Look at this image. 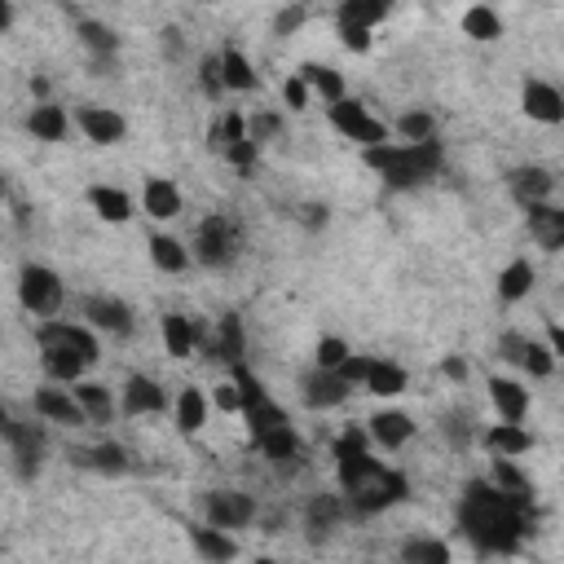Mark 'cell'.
<instances>
[{
    "instance_id": "6da1fadb",
    "label": "cell",
    "mask_w": 564,
    "mask_h": 564,
    "mask_svg": "<svg viewBox=\"0 0 564 564\" xmlns=\"http://www.w3.org/2000/svg\"><path fill=\"white\" fill-rule=\"evenodd\" d=\"M458 529L480 555H516L533 529V494H507L489 480H467L458 494Z\"/></svg>"
},
{
    "instance_id": "7a4b0ae2",
    "label": "cell",
    "mask_w": 564,
    "mask_h": 564,
    "mask_svg": "<svg viewBox=\"0 0 564 564\" xmlns=\"http://www.w3.org/2000/svg\"><path fill=\"white\" fill-rule=\"evenodd\" d=\"M366 167L379 172V181L388 189H419L432 176H441L445 167V145L436 137L427 141H379V145H361Z\"/></svg>"
},
{
    "instance_id": "3957f363",
    "label": "cell",
    "mask_w": 564,
    "mask_h": 564,
    "mask_svg": "<svg viewBox=\"0 0 564 564\" xmlns=\"http://www.w3.org/2000/svg\"><path fill=\"white\" fill-rule=\"evenodd\" d=\"M339 494H344V502H348V520H370V516H379V511L405 502L410 480H405L397 467H388V463L379 458L357 485H348V489H339Z\"/></svg>"
},
{
    "instance_id": "277c9868",
    "label": "cell",
    "mask_w": 564,
    "mask_h": 564,
    "mask_svg": "<svg viewBox=\"0 0 564 564\" xmlns=\"http://www.w3.org/2000/svg\"><path fill=\"white\" fill-rule=\"evenodd\" d=\"M189 256L203 269H229L242 256V225L229 212H207L189 238Z\"/></svg>"
},
{
    "instance_id": "5b68a950",
    "label": "cell",
    "mask_w": 564,
    "mask_h": 564,
    "mask_svg": "<svg viewBox=\"0 0 564 564\" xmlns=\"http://www.w3.org/2000/svg\"><path fill=\"white\" fill-rule=\"evenodd\" d=\"M18 304H22L31 317H40V322H44V317H57L62 304H66V282L57 278V269L26 260V264L18 269Z\"/></svg>"
},
{
    "instance_id": "8992f818",
    "label": "cell",
    "mask_w": 564,
    "mask_h": 564,
    "mask_svg": "<svg viewBox=\"0 0 564 564\" xmlns=\"http://www.w3.org/2000/svg\"><path fill=\"white\" fill-rule=\"evenodd\" d=\"M498 357H502L507 366L524 370L529 379H551V375H555V361H560L542 339H533V335H524V330H502V335H498Z\"/></svg>"
},
{
    "instance_id": "52a82bcc",
    "label": "cell",
    "mask_w": 564,
    "mask_h": 564,
    "mask_svg": "<svg viewBox=\"0 0 564 564\" xmlns=\"http://www.w3.org/2000/svg\"><path fill=\"white\" fill-rule=\"evenodd\" d=\"M326 119H330V128H335L339 137H348V141H357V145H379V141H388V123L375 119L357 97L330 101V106H326Z\"/></svg>"
},
{
    "instance_id": "ba28073f",
    "label": "cell",
    "mask_w": 564,
    "mask_h": 564,
    "mask_svg": "<svg viewBox=\"0 0 564 564\" xmlns=\"http://www.w3.org/2000/svg\"><path fill=\"white\" fill-rule=\"evenodd\" d=\"M0 441H4L9 454H13V471H18L22 480H35L40 467H44V449H48L44 427H40V423H22V419H4Z\"/></svg>"
},
{
    "instance_id": "9c48e42d",
    "label": "cell",
    "mask_w": 564,
    "mask_h": 564,
    "mask_svg": "<svg viewBox=\"0 0 564 564\" xmlns=\"http://www.w3.org/2000/svg\"><path fill=\"white\" fill-rule=\"evenodd\" d=\"M198 511H203L207 524L234 533V529H247L256 520V498L242 494V489H203L198 494Z\"/></svg>"
},
{
    "instance_id": "30bf717a",
    "label": "cell",
    "mask_w": 564,
    "mask_h": 564,
    "mask_svg": "<svg viewBox=\"0 0 564 564\" xmlns=\"http://www.w3.org/2000/svg\"><path fill=\"white\" fill-rule=\"evenodd\" d=\"M35 344H57V348H70V352H79L88 366H97V357H101V339H97V330H93L88 322H62V317H44V322L35 326Z\"/></svg>"
},
{
    "instance_id": "8fae6325",
    "label": "cell",
    "mask_w": 564,
    "mask_h": 564,
    "mask_svg": "<svg viewBox=\"0 0 564 564\" xmlns=\"http://www.w3.org/2000/svg\"><path fill=\"white\" fill-rule=\"evenodd\" d=\"M84 322L97 330V335H115V339H128L132 335V326H137V317H132V304L128 300H119V295H106V291H97V295H84Z\"/></svg>"
},
{
    "instance_id": "7c38bea8",
    "label": "cell",
    "mask_w": 564,
    "mask_h": 564,
    "mask_svg": "<svg viewBox=\"0 0 564 564\" xmlns=\"http://www.w3.org/2000/svg\"><path fill=\"white\" fill-rule=\"evenodd\" d=\"M198 348H207V357H216V361H225V366L247 361V330H242V317H238V313H220L216 326L207 330V339H203Z\"/></svg>"
},
{
    "instance_id": "4fadbf2b",
    "label": "cell",
    "mask_w": 564,
    "mask_h": 564,
    "mask_svg": "<svg viewBox=\"0 0 564 564\" xmlns=\"http://www.w3.org/2000/svg\"><path fill=\"white\" fill-rule=\"evenodd\" d=\"M75 128H79L93 145H119V141L128 137V119H123L119 110H110V106H97V101H88V106L75 110Z\"/></svg>"
},
{
    "instance_id": "5bb4252c",
    "label": "cell",
    "mask_w": 564,
    "mask_h": 564,
    "mask_svg": "<svg viewBox=\"0 0 564 564\" xmlns=\"http://www.w3.org/2000/svg\"><path fill=\"white\" fill-rule=\"evenodd\" d=\"M167 410V392L159 379L150 375H128L123 388H119V414L128 419H141V414H163Z\"/></svg>"
},
{
    "instance_id": "9a60e30c",
    "label": "cell",
    "mask_w": 564,
    "mask_h": 564,
    "mask_svg": "<svg viewBox=\"0 0 564 564\" xmlns=\"http://www.w3.org/2000/svg\"><path fill=\"white\" fill-rule=\"evenodd\" d=\"M344 520H348L344 494H317L304 507V538L308 542H326V538H335V529H344Z\"/></svg>"
},
{
    "instance_id": "2e32d148",
    "label": "cell",
    "mask_w": 564,
    "mask_h": 564,
    "mask_svg": "<svg viewBox=\"0 0 564 564\" xmlns=\"http://www.w3.org/2000/svg\"><path fill=\"white\" fill-rule=\"evenodd\" d=\"M75 35H79V44H84V53L93 57L97 70H101V66H115V57H119V48H123V35H119L110 22H101V18H79V22H75Z\"/></svg>"
},
{
    "instance_id": "e0dca14e",
    "label": "cell",
    "mask_w": 564,
    "mask_h": 564,
    "mask_svg": "<svg viewBox=\"0 0 564 564\" xmlns=\"http://www.w3.org/2000/svg\"><path fill=\"white\" fill-rule=\"evenodd\" d=\"M520 110H524L533 123L555 128V123H564V93H560L555 84H546V79H524V88H520Z\"/></svg>"
},
{
    "instance_id": "ac0fdd59",
    "label": "cell",
    "mask_w": 564,
    "mask_h": 564,
    "mask_svg": "<svg viewBox=\"0 0 564 564\" xmlns=\"http://www.w3.org/2000/svg\"><path fill=\"white\" fill-rule=\"evenodd\" d=\"M524 212V225H529V238L542 247V251H560L564 247V212L551 203V198H542V203H524L520 207Z\"/></svg>"
},
{
    "instance_id": "d6986e66",
    "label": "cell",
    "mask_w": 564,
    "mask_h": 564,
    "mask_svg": "<svg viewBox=\"0 0 564 564\" xmlns=\"http://www.w3.org/2000/svg\"><path fill=\"white\" fill-rule=\"evenodd\" d=\"M507 189H511L516 207H524V203H542V198L555 194V172L542 167V163H520V167L507 172Z\"/></svg>"
},
{
    "instance_id": "ffe728a7",
    "label": "cell",
    "mask_w": 564,
    "mask_h": 564,
    "mask_svg": "<svg viewBox=\"0 0 564 564\" xmlns=\"http://www.w3.org/2000/svg\"><path fill=\"white\" fill-rule=\"evenodd\" d=\"M159 335H163V348H167L176 361H185V357H194V348L207 339V326L194 322V317H185V313H163V317H159Z\"/></svg>"
},
{
    "instance_id": "44dd1931",
    "label": "cell",
    "mask_w": 564,
    "mask_h": 564,
    "mask_svg": "<svg viewBox=\"0 0 564 564\" xmlns=\"http://www.w3.org/2000/svg\"><path fill=\"white\" fill-rule=\"evenodd\" d=\"M348 392H352V388H348L335 370H322V366H313V370L300 379V397H304L308 410H335V405L348 401Z\"/></svg>"
},
{
    "instance_id": "7402d4cb",
    "label": "cell",
    "mask_w": 564,
    "mask_h": 564,
    "mask_svg": "<svg viewBox=\"0 0 564 564\" xmlns=\"http://www.w3.org/2000/svg\"><path fill=\"white\" fill-rule=\"evenodd\" d=\"M185 533H189V546H194V555H198V560H212V564H229V560H238V555H242L238 538H234L229 529H216V524H207V520L189 524Z\"/></svg>"
},
{
    "instance_id": "603a6c76",
    "label": "cell",
    "mask_w": 564,
    "mask_h": 564,
    "mask_svg": "<svg viewBox=\"0 0 564 564\" xmlns=\"http://www.w3.org/2000/svg\"><path fill=\"white\" fill-rule=\"evenodd\" d=\"M31 405H35V414H40L44 423H62V427H84V423H88L66 383H62V388H35Z\"/></svg>"
},
{
    "instance_id": "cb8c5ba5",
    "label": "cell",
    "mask_w": 564,
    "mask_h": 564,
    "mask_svg": "<svg viewBox=\"0 0 564 564\" xmlns=\"http://www.w3.org/2000/svg\"><path fill=\"white\" fill-rule=\"evenodd\" d=\"M366 436H370V445H379V449H401V445H410V436H414V419L405 414V410H375L370 419H366Z\"/></svg>"
},
{
    "instance_id": "d4e9b609",
    "label": "cell",
    "mask_w": 564,
    "mask_h": 564,
    "mask_svg": "<svg viewBox=\"0 0 564 564\" xmlns=\"http://www.w3.org/2000/svg\"><path fill=\"white\" fill-rule=\"evenodd\" d=\"M70 463L84 467V471H97V476H123L132 467L128 449L119 441H97V445H79L70 449Z\"/></svg>"
},
{
    "instance_id": "484cf974",
    "label": "cell",
    "mask_w": 564,
    "mask_h": 564,
    "mask_svg": "<svg viewBox=\"0 0 564 564\" xmlns=\"http://www.w3.org/2000/svg\"><path fill=\"white\" fill-rule=\"evenodd\" d=\"M181 207H185V198H181V189H176L172 176H145V185H141V212L150 220H176Z\"/></svg>"
},
{
    "instance_id": "4316f807",
    "label": "cell",
    "mask_w": 564,
    "mask_h": 564,
    "mask_svg": "<svg viewBox=\"0 0 564 564\" xmlns=\"http://www.w3.org/2000/svg\"><path fill=\"white\" fill-rule=\"evenodd\" d=\"M40 348V370H44V379L48 383H75V379H84L93 366L79 357V352H70V348H57V344H35Z\"/></svg>"
},
{
    "instance_id": "83f0119b",
    "label": "cell",
    "mask_w": 564,
    "mask_h": 564,
    "mask_svg": "<svg viewBox=\"0 0 564 564\" xmlns=\"http://www.w3.org/2000/svg\"><path fill=\"white\" fill-rule=\"evenodd\" d=\"M489 401H494V410H498L507 423H524V414H529V388H524L520 379L489 375Z\"/></svg>"
},
{
    "instance_id": "f1b7e54d",
    "label": "cell",
    "mask_w": 564,
    "mask_h": 564,
    "mask_svg": "<svg viewBox=\"0 0 564 564\" xmlns=\"http://www.w3.org/2000/svg\"><path fill=\"white\" fill-rule=\"evenodd\" d=\"M70 388V397L79 401V410H84V419L88 423H115V414H119V405H115V397L106 392V383H93V379H75V383H66Z\"/></svg>"
},
{
    "instance_id": "f546056e",
    "label": "cell",
    "mask_w": 564,
    "mask_h": 564,
    "mask_svg": "<svg viewBox=\"0 0 564 564\" xmlns=\"http://www.w3.org/2000/svg\"><path fill=\"white\" fill-rule=\"evenodd\" d=\"M480 445L489 449V454H502V458H520V454H529L533 449V432L524 427V423H494V427H485L480 432Z\"/></svg>"
},
{
    "instance_id": "4dcf8cb0",
    "label": "cell",
    "mask_w": 564,
    "mask_h": 564,
    "mask_svg": "<svg viewBox=\"0 0 564 564\" xmlns=\"http://www.w3.org/2000/svg\"><path fill=\"white\" fill-rule=\"evenodd\" d=\"M361 388H366L370 397H383V401H392V397H401V392L410 388V375H405V366H397V361L370 357V366H366V379H361Z\"/></svg>"
},
{
    "instance_id": "1f68e13d",
    "label": "cell",
    "mask_w": 564,
    "mask_h": 564,
    "mask_svg": "<svg viewBox=\"0 0 564 564\" xmlns=\"http://www.w3.org/2000/svg\"><path fill=\"white\" fill-rule=\"evenodd\" d=\"M216 57H220V84H225V93H256V88H260V75H256V66L247 62L242 48L225 44Z\"/></svg>"
},
{
    "instance_id": "d6a6232c",
    "label": "cell",
    "mask_w": 564,
    "mask_h": 564,
    "mask_svg": "<svg viewBox=\"0 0 564 564\" xmlns=\"http://www.w3.org/2000/svg\"><path fill=\"white\" fill-rule=\"evenodd\" d=\"M26 132L35 137V141H62L66 132H70V115L57 106V101H35L31 110H26Z\"/></svg>"
},
{
    "instance_id": "836d02e7",
    "label": "cell",
    "mask_w": 564,
    "mask_h": 564,
    "mask_svg": "<svg viewBox=\"0 0 564 564\" xmlns=\"http://www.w3.org/2000/svg\"><path fill=\"white\" fill-rule=\"evenodd\" d=\"M88 207H93L106 225L132 220V198H128L119 185H88Z\"/></svg>"
},
{
    "instance_id": "e575fe53",
    "label": "cell",
    "mask_w": 564,
    "mask_h": 564,
    "mask_svg": "<svg viewBox=\"0 0 564 564\" xmlns=\"http://www.w3.org/2000/svg\"><path fill=\"white\" fill-rule=\"evenodd\" d=\"M295 75H300V79L308 84V93H313V97H322L326 106H330V101H339V97H348V88H344V75H339L335 66H322V62H304Z\"/></svg>"
},
{
    "instance_id": "d590c367",
    "label": "cell",
    "mask_w": 564,
    "mask_h": 564,
    "mask_svg": "<svg viewBox=\"0 0 564 564\" xmlns=\"http://www.w3.org/2000/svg\"><path fill=\"white\" fill-rule=\"evenodd\" d=\"M150 260H154L159 273H185L194 264L189 247L181 238H172V234H150Z\"/></svg>"
},
{
    "instance_id": "8d00e7d4",
    "label": "cell",
    "mask_w": 564,
    "mask_h": 564,
    "mask_svg": "<svg viewBox=\"0 0 564 564\" xmlns=\"http://www.w3.org/2000/svg\"><path fill=\"white\" fill-rule=\"evenodd\" d=\"M533 282H538V269L520 256V260L502 264V273H498V300H502V304H520V300L533 291Z\"/></svg>"
},
{
    "instance_id": "74e56055",
    "label": "cell",
    "mask_w": 564,
    "mask_h": 564,
    "mask_svg": "<svg viewBox=\"0 0 564 564\" xmlns=\"http://www.w3.org/2000/svg\"><path fill=\"white\" fill-rule=\"evenodd\" d=\"M172 419H176V427L185 436L203 432V423H207V397H203V388H181L176 401H172Z\"/></svg>"
},
{
    "instance_id": "f35d334b",
    "label": "cell",
    "mask_w": 564,
    "mask_h": 564,
    "mask_svg": "<svg viewBox=\"0 0 564 564\" xmlns=\"http://www.w3.org/2000/svg\"><path fill=\"white\" fill-rule=\"evenodd\" d=\"M463 35L476 44H494L502 35V18L494 4H467L463 9Z\"/></svg>"
},
{
    "instance_id": "ab89813d",
    "label": "cell",
    "mask_w": 564,
    "mask_h": 564,
    "mask_svg": "<svg viewBox=\"0 0 564 564\" xmlns=\"http://www.w3.org/2000/svg\"><path fill=\"white\" fill-rule=\"evenodd\" d=\"M401 560H405V564H449L454 551H449V542H441V538H405V542H401Z\"/></svg>"
},
{
    "instance_id": "60d3db41",
    "label": "cell",
    "mask_w": 564,
    "mask_h": 564,
    "mask_svg": "<svg viewBox=\"0 0 564 564\" xmlns=\"http://www.w3.org/2000/svg\"><path fill=\"white\" fill-rule=\"evenodd\" d=\"M485 480L498 485V489H507V494H533V480L516 467V458H502V454L489 458V476Z\"/></svg>"
},
{
    "instance_id": "b9f144b4",
    "label": "cell",
    "mask_w": 564,
    "mask_h": 564,
    "mask_svg": "<svg viewBox=\"0 0 564 564\" xmlns=\"http://www.w3.org/2000/svg\"><path fill=\"white\" fill-rule=\"evenodd\" d=\"M392 13V4H383V0H339V22H348V26H379L383 18Z\"/></svg>"
},
{
    "instance_id": "7bdbcfd3",
    "label": "cell",
    "mask_w": 564,
    "mask_h": 564,
    "mask_svg": "<svg viewBox=\"0 0 564 564\" xmlns=\"http://www.w3.org/2000/svg\"><path fill=\"white\" fill-rule=\"evenodd\" d=\"M397 137L401 141H427V137H436V115L432 110H423V106H410V110H401L397 115Z\"/></svg>"
},
{
    "instance_id": "ee69618b",
    "label": "cell",
    "mask_w": 564,
    "mask_h": 564,
    "mask_svg": "<svg viewBox=\"0 0 564 564\" xmlns=\"http://www.w3.org/2000/svg\"><path fill=\"white\" fill-rule=\"evenodd\" d=\"M220 159H225L238 176H251V167H256V159H260V145H256L251 137H242V141H229V145L220 150Z\"/></svg>"
},
{
    "instance_id": "f6af8a7d",
    "label": "cell",
    "mask_w": 564,
    "mask_h": 564,
    "mask_svg": "<svg viewBox=\"0 0 564 564\" xmlns=\"http://www.w3.org/2000/svg\"><path fill=\"white\" fill-rule=\"evenodd\" d=\"M247 137H251L256 145H269L273 137H282V115H273V110L247 115Z\"/></svg>"
},
{
    "instance_id": "bcb514c9",
    "label": "cell",
    "mask_w": 564,
    "mask_h": 564,
    "mask_svg": "<svg viewBox=\"0 0 564 564\" xmlns=\"http://www.w3.org/2000/svg\"><path fill=\"white\" fill-rule=\"evenodd\" d=\"M348 352H352V348H348L339 335H322V339H317V348H313V366H322V370H335V366H339Z\"/></svg>"
},
{
    "instance_id": "7dc6e473",
    "label": "cell",
    "mask_w": 564,
    "mask_h": 564,
    "mask_svg": "<svg viewBox=\"0 0 564 564\" xmlns=\"http://www.w3.org/2000/svg\"><path fill=\"white\" fill-rule=\"evenodd\" d=\"M441 432H445V441L449 445H458V449H467L471 441H476V427H471V419L467 414H441Z\"/></svg>"
},
{
    "instance_id": "c3c4849f",
    "label": "cell",
    "mask_w": 564,
    "mask_h": 564,
    "mask_svg": "<svg viewBox=\"0 0 564 564\" xmlns=\"http://www.w3.org/2000/svg\"><path fill=\"white\" fill-rule=\"evenodd\" d=\"M198 88H203V97H220L225 93V84H220V57L216 53H207L203 62H198Z\"/></svg>"
},
{
    "instance_id": "681fc988",
    "label": "cell",
    "mask_w": 564,
    "mask_h": 564,
    "mask_svg": "<svg viewBox=\"0 0 564 564\" xmlns=\"http://www.w3.org/2000/svg\"><path fill=\"white\" fill-rule=\"evenodd\" d=\"M304 22H308V4L295 0V4H286V9L273 18V35H295Z\"/></svg>"
},
{
    "instance_id": "f907efd6",
    "label": "cell",
    "mask_w": 564,
    "mask_h": 564,
    "mask_svg": "<svg viewBox=\"0 0 564 564\" xmlns=\"http://www.w3.org/2000/svg\"><path fill=\"white\" fill-rule=\"evenodd\" d=\"M282 101H286V110H308L313 93H308V84H304L300 75H286V79H282Z\"/></svg>"
},
{
    "instance_id": "816d5d0a",
    "label": "cell",
    "mask_w": 564,
    "mask_h": 564,
    "mask_svg": "<svg viewBox=\"0 0 564 564\" xmlns=\"http://www.w3.org/2000/svg\"><path fill=\"white\" fill-rule=\"evenodd\" d=\"M366 366H370V357H366V352H348V357L335 366V375H339L348 388H361V379H366Z\"/></svg>"
},
{
    "instance_id": "f5cc1de1",
    "label": "cell",
    "mask_w": 564,
    "mask_h": 564,
    "mask_svg": "<svg viewBox=\"0 0 564 564\" xmlns=\"http://www.w3.org/2000/svg\"><path fill=\"white\" fill-rule=\"evenodd\" d=\"M159 53H163L167 62H176V57L185 53V31H181V26H163V31H159Z\"/></svg>"
},
{
    "instance_id": "db71d44e",
    "label": "cell",
    "mask_w": 564,
    "mask_h": 564,
    "mask_svg": "<svg viewBox=\"0 0 564 564\" xmlns=\"http://www.w3.org/2000/svg\"><path fill=\"white\" fill-rule=\"evenodd\" d=\"M339 40H344V48L366 53V48H370V26H348V22H339Z\"/></svg>"
},
{
    "instance_id": "11a10c76",
    "label": "cell",
    "mask_w": 564,
    "mask_h": 564,
    "mask_svg": "<svg viewBox=\"0 0 564 564\" xmlns=\"http://www.w3.org/2000/svg\"><path fill=\"white\" fill-rule=\"evenodd\" d=\"M212 405L225 410V414H238V383H234V379H229V383H216V388H212Z\"/></svg>"
},
{
    "instance_id": "9f6ffc18",
    "label": "cell",
    "mask_w": 564,
    "mask_h": 564,
    "mask_svg": "<svg viewBox=\"0 0 564 564\" xmlns=\"http://www.w3.org/2000/svg\"><path fill=\"white\" fill-rule=\"evenodd\" d=\"M330 220V207L326 203H300V225L304 229H322Z\"/></svg>"
},
{
    "instance_id": "6f0895ef",
    "label": "cell",
    "mask_w": 564,
    "mask_h": 564,
    "mask_svg": "<svg viewBox=\"0 0 564 564\" xmlns=\"http://www.w3.org/2000/svg\"><path fill=\"white\" fill-rule=\"evenodd\" d=\"M441 375H445L449 383H463V379H467V361H463V357H445V361H441Z\"/></svg>"
},
{
    "instance_id": "680465c9",
    "label": "cell",
    "mask_w": 564,
    "mask_h": 564,
    "mask_svg": "<svg viewBox=\"0 0 564 564\" xmlns=\"http://www.w3.org/2000/svg\"><path fill=\"white\" fill-rule=\"evenodd\" d=\"M31 97L35 101H48V79L44 75H31Z\"/></svg>"
},
{
    "instance_id": "91938a15",
    "label": "cell",
    "mask_w": 564,
    "mask_h": 564,
    "mask_svg": "<svg viewBox=\"0 0 564 564\" xmlns=\"http://www.w3.org/2000/svg\"><path fill=\"white\" fill-rule=\"evenodd\" d=\"M13 26V0H0V31Z\"/></svg>"
},
{
    "instance_id": "94428289",
    "label": "cell",
    "mask_w": 564,
    "mask_h": 564,
    "mask_svg": "<svg viewBox=\"0 0 564 564\" xmlns=\"http://www.w3.org/2000/svg\"><path fill=\"white\" fill-rule=\"evenodd\" d=\"M4 194H9V185H4V176H0V203H4Z\"/></svg>"
},
{
    "instance_id": "6125c7cd",
    "label": "cell",
    "mask_w": 564,
    "mask_h": 564,
    "mask_svg": "<svg viewBox=\"0 0 564 564\" xmlns=\"http://www.w3.org/2000/svg\"><path fill=\"white\" fill-rule=\"evenodd\" d=\"M4 419H9V414H4V405H0V432H4Z\"/></svg>"
},
{
    "instance_id": "be15d7a7",
    "label": "cell",
    "mask_w": 564,
    "mask_h": 564,
    "mask_svg": "<svg viewBox=\"0 0 564 564\" xmlns=\"http://www.w3.org/2000/svg\"><path fill=\"white\" fill-rule=\"evenodd\" d=\"M198 4H216V0H198Z\"/></svg>"
},
{
    "instance_id": "e7e4bbea",
    "label": "cell",
    "mask_w": 564,
    "mask_h": 564,
    "mask_svg": "<svg viewBox=\"0 0 564 564\" xmlns=\"http://www.w3.org/2000/svg\"><path fill=\"white\" fill-rule=\"evenodd\" d=\"M383 4H397V0H383Z\"/></svg>"
}]
</instances>
